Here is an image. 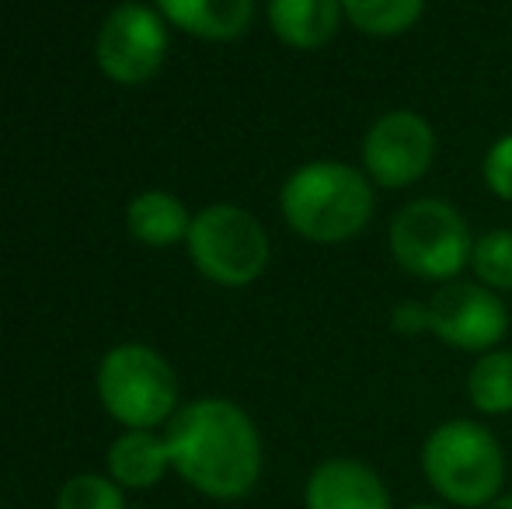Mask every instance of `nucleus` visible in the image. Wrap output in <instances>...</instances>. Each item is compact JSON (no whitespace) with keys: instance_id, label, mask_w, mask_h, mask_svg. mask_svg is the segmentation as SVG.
<instances>
[{"instance_id":"412c9836","label":"nucleus","mask_w":512,"mask_h":509,"mask_svg":"<svg viewBox=\"0 0 512 509\" xmlns=\"http://www.w3.org/2000/svg\"><path fill=\"white\" fill-rule=\"evenodd\" d=\"M485 509H512V492H502V496L495 499V503H488Z\"/></svg>"},{"instance_id":"7ed1b4c3","label":"nucleus","mask_w":512,"mask_h":509,"mask_svg":"<svg viewBox=\"0 0 512 509\" xmlns=\"http://www.w3.org/2000/svg\"><path fill=\"white\" fill-rule=\"evenodd\" d=\"M422 475L446 506L485 509L506 485V450L478 419H446L425 436Z\"/></svg>"},{"instance_id":"0eeeda50","label":"nucleus","mask_w":512,"mask_h":509,"mask_svg":"<svg viewBox=\"0 0 512 509\" xmlns=\"http://www.w3.org/2000/svg\"><path fill=\"white\" fill-rule=\"evenodd\" d=\"M436 129L415 109H387L359 140V168L377 189L401 192L418 185L436 164Z\"/></svg>"},{"instance_id":"dca6fc26","label":"nucleus","mask_w":512,"mask_h":509,"mask_svg":"<svg viewBox=\"0 0 512 509\" xmlns=\"http://www.w3.org/2000/svg\"><path fill=\"white\" fill-rule=\"evenodd\" d=\"M342 14L366 39H398L422 21L425 0H342Z\"/></svg>"},{"instance_id":"9b49d317","label":"nucleus","mask_w":512,"mask_h":509,"mask_svg":"<svg viewBox=\"0 0 512 509\" xmlns=\"http://www.w3.org/2000/svg\"><path fill=\"white\" fill-rule=\"evenodd\" d=\"M161 18L206 42H234L255 21V0H154Z\"/></svg>"},{"instance_id":"aec40b11","label":"nucleus","mask_w":512,"mask_h":509,"mask_svg":"<svg viewBox=\"0 0 512 509\" xmlns=\"http://www.w3.org/2000/svg\"><path fill=\"white\" fill-rule=\"evenodd\" d=\"M391 328L398 335H425V300H401L398 307L391 311Z\"/></svg>"},{"instance_id":"ddd939ff","label":"nucleus","mask_w":512,"mask_h":509,"mask_svg":"<svg viewBox=\"0 0 512 509\" xmlns=\"http://www.w3.org/2000/svg\"><path fill=\"white\" fill-rule=\"evenodd\" d=\"M108 478L122 489H154L171 471V457L164 436L154 429H126L108 447Z\"/></svg>"},{"instance_id":"f257e3e1","label":"nucleus","mask_w":512,"mask_h":509,"mask_svg":"<svg viewBox=\"0 0 512 509\" xmlns=\"http://www.w3.org/2000/svg\"><path fill=\"white\" fill-rule=\"evenodd\" d=\"M171 471L216 503L244 499L262 478V433L230 398H196L164 429Z\"/></svg>"},{"instance_id":"4be33fe9","label":"nucleus","mask_w":512,"mask_h":509,"mask_svg":"<svg viewBox=\"0 0 512 509\" xmlns=\"http://www.w3.org/2000/svg\"><path fill=\"white\" fill-rule=\"evenodd\" d=\"M405 509H446V506H439V503H411Z\"/></svg>"},{"instance_id":"9d476101","label":"nucleus","mask_w":512,"mask_h":509,"mask_svg":"<svg viewBox=\"0 0 512 509\" xmlns=\"http://www.w3.org/2000/svg\"><path fill=\"white\" fill-rule=\"evenodd\" d=\"M304 509H394L391 489L359 457H328L304 482Z\"/></svg>"},{"instance_id":"1a4fd4ad","label":"nucleus","mask_w":512,"mask_h":509,"mask_svg":"<svg viewBox=\"0 0 512 509\" xmlns=\"http://www.w3.org/2000/svg\"><path fill=\"white\" fill-rule=\"evenodd\" d=\"M168 21L157 7L119 4L98 28L95 60L98 70L115 84H147L164 67L168 53Z\"/></svg>"},{"instance_id":"a211bd4d","label":"nucleus","mask_w":512,"mask_h":509,"mask_svg":"<svg viewBox=\"0 0 512 509\" xmlns=\"http://www.w3.org/2000/svg\"><path fill=\"white\" fill-rule=\"evenodd\" d=\"M56 509H126V496L108 475H74L63 482Z\"/></svg>"},{"instance_id":"6e6552de","label":"nucleus","mask_w":512,"mask_h":509,"mask_svg":"<svg viewBox=\"0 0 512 509\" xmlns=\"http://www.w3.org/2000/svg\"><path fill=\"white\" fill-rule=\"evenodd\" d=\"M512 314L502 293L481 286L478 279H450L425 300V335L457 353H488L509 335Z\"/></svg>"},{"instance_id":"2eb2a0df","label":"nucleus","mask_w":512,"mask_h":509,"mask_svg":"<svg viewBox=\"0 0 512 509\" xmlns=\"http://www.w3.org/2000/svg\"><path fill=\"white\" fill-rule=\"evenodd\" d=\"M467 405L478 415H509L512 412V349L499 346L481 353L467 370Z\"/></svg>"},{"instance_id":"f03ea898","label":"nucleus","mask_w":512,"mask_h":509,"mask_svg":"<svg viewBox=\"0 0 512 509\" xmlns=\"http://www.w3.org/2000/svg\"><path fill=\"white\" fill-rule=\"evenodd\" d=\"M279 213L310 245H345L370 227L377 213V185L359 164L317 157L290 171L279 189Z\"/></svg>"},{"instance_id":"4468645a","label":"nucleus","mask_w":512,"mask_h":509,"mask_svg":"<svg viewBox=\"0 0 512 509\" xmlns=\"http://www.w3.org/2000/svg\"><path fill=\"white\" fill-rule=\"evenodd\" d=\"M126 227L140 245L147 248H168L189 238L192 217L185 210V203L171 192L150 189L129 203L126 210Z\"/></svg>"},{"instance_id":"6ab92c4d","label":"nucleus","mask_w":512,"mask_h":509,"mask_svg":"<svg viewBox=\"0 0 512 509\" xmlns=\"http://www.w3.org/2000/svg\"><path fill=\"white\" fill-rule=\"evenodd\" d=\"M481 182L499 203H512V129L488 143L481 157Z\"/></svg>"},{"instance_id":"f8f14e48","label":"nucleus","mask_w":512,"mask_h":509,"mask_svg":"<svg viewBox=\"0 0 512 509\" xmlns=\"http://www.w3.org/2000/svg\"><path fill=\"white\" fill-rule=\"evenodd\" d=\"M342 0H269V28L297 53L324 49L342 28Z\"/></svg>"},{"instance_id":"f3484780","label":"nucleus","mask_w":512,"mask_h":509,"mask_svg":"<svg viewBox=\"0 0 512 509\" xmlns=\"http://www.w3.org/2000/svg\"><path fill=\"white\" fill-rule=\"evenodd\" d=\"M471 272L488 290L512 293V227H492L474 238Z\"/></svg>"},{"instance_id":"20e7f679","label":"nucleus","mask_w":512,"mask_h":509,"mask_svg":"<svg viewBox=\"0 0 512 509\" xmlns=\"http://www.w3.org/2000/svg\"><path fill=\"white\" fill-rule=\"evenodd\" d=\"M387 252L411 279L443 286L471 269L474 231L450 199L418 196L387 224Z\"/></svg>"},{"instance_id":"39448f33","label":"nucleus","mask_w":512,"mask_h":509,"mask_svg":"<svg viewBox=\"0 0 512 509\" xmlns=\"http://www.w3.org/2000/svg\"><path fill=\"white\" fill-rule=\"evenodd\" d=\"M98 398L126 429H157L178 412V377L157 349L126 342L98 367Z\"/></svg>"},{"instance_id":"423d86ee","label":"nucleus","mask_w":512,"mask_h":509,"mask_svg":"<svg viewBox=\"0 0 512 509\" xmlns=\"http://www.w3.org/2000/svg\"><path fill=\"white\" fill-rule=\"evenodd\" d=\"M185 245H189L192 265L209 283L227 290L251 286L272 258L265 227L234 203H213L199 210L192 217Z\"/></svg>"}]
</instances>
